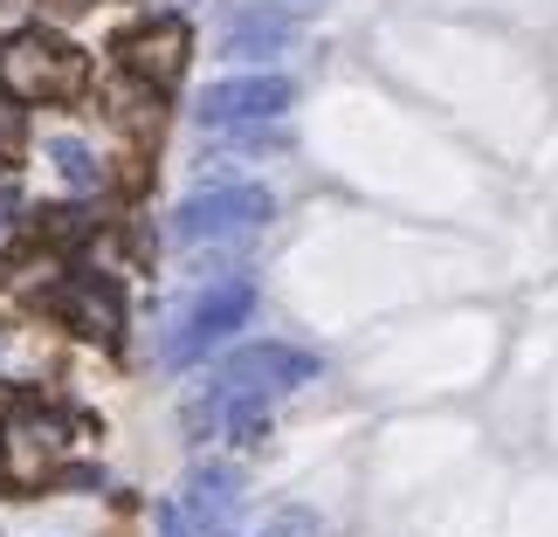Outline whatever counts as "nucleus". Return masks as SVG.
Masks as SVG:
<instances>
[{"label":"nucleus","mask_w":558,"mask_h":537,"mask_svg":"<svg viewBox=\"0 0 558 537\" xmlns=\"http://www.w3.org/2000/svg\"><path fill=\"white\" fill-rule=\"evenodd\" d=\"M49 8H56V14H83V8H90V0H49Z\"/></svg>","instance_id":"nucleus-14"},{"label":"nucleus","mask_w":558,"mask_h":537,"mask_svg":"<svg viewBox=\"0 0 558 537\" xmlns=\"http://www.w3.org/2000/svg\"><path fill=\"white\" fill-rule=\"evenodd\" d=\"M90 83V62H83L70 41L56 35H8L0 41V97L14 103H62Z\"/></svg>","instance_id":"nucleus-2"},{"label":"nucleus","mask_w":558,"mask_h":537,"mask_svg":"<svg viewBox=\"0 0 558 537\" xmlns=\"http://www.w3.org/2000/svg\"><path fill=\"white\" fill-rule=\"evenodd\" d=\"M49 166H56V180L70 186V193H97V186H104V159H97L83 138H70V132L49 138Z\"/></svg>","instance_id":"nucleus-11"},{"label":"nucleus","mask_w":558,"mask_h":537,"mask_svg":"<svg viewBox=\"0 0 558 537\" xmlns=\"http://www.w3.org/2000/svg\"><path fill=\"white\" fill-rule=\"evenodd\" d=\"M180 510H186V524L201 530V537H234V517H242V468H228V462H193Z\"/></svg>","instance_id":"nucleus-9"},{"label":"nucleus","mask_w":558,"mask_h":537,"mask_svg":"<svg viewBox=\"0 0 558 537\" xmlns=\"http://www.w3.org/2000/svg\"><path fill=\"white\" fill-rule=\"evenodd\" d=\"M70 414L14 406V414H0V476L14 489H49L56 476H70Z\"/></svg>","instance_id":"nucleus-1"},{"label":"nucleus","mask_w":558,"mask_h":537,"mask_svg":"<svg viewBox=\"0 0 558 537\" xmlns=\"http://www.w3.org/2000/svg\"><path fill=\"white\" fill-rule=\"evenodd\" d=\"M49 310H56L70 331L97 338V345H111V338L124 331V296H118V283H111V276H97V269H76V276H62V283L49 290Z\"/></svg>","instance_id":"nucleus-8"},{"label":"nucleus","mask_w":558,"mask_h":537,"mask_svg":"<svg viewBox=\"0 0 558 537\" xmlns=\"http://www.w3.org/2000/svg\"><path fill=\"white\" fill-rule=\"evenodd\" d=\"M248 310H255V283H248V276H228V283L201 290V296L186 304L180 331L166 338V358H173V365H193V358H207L214 345H228V338L248 325Z\"/></svg>","instance_id":"nucleus-4"},{"label":"nucleus","mask_w":558,"mask_h":537,"mask_svg":"<svg viewBox=\"0 0 558 537\" xmlns=\"http://www.w3.org/2000/svg\"><path fill=\"white\" fill-rule=\"evenodd\" d=\"M186 56H193V35H186V21H145V28H132L118 41V62H124V76L145 83V90H173V83L186 76Z\"/></svg>","instance_id":"nucleus-7"},{"label":"nucleus","mask_w":558,"mask_h":537,"mask_svg":"<svg viewBox=\"0 0 558 537\" xmlns=\"http://www.w3.org/2000/svg\"><path fill=\"white\" fill-rule=\"evenodd\" d=\"M14 228H21V186L0 180V234H14Z\"/></svg>","instance_id":"nucleus-12"},{"label":"nucleus","mask_w":558,"mask_h":537,"mask_svg":"<svg viewBox=\"0 0 558 537\" xmlns=\"http://www.w3.org/2000/svg\"><path fill=\"white\" fill-rule=\"evenodd\" d=\"M276 221V193L269 186H207L193 193V200H180L173 213V234L180 242H234V234H255Z\"/></svg>","instance_id":"nucleus-3"},{"label":"nucleus","mask_w":558,"mask_h":537,"mask_svg":"<svg viewBox=\"0 0 558 537\" xmlns=\"http://www.w3.org/2000/svg\"><path fill=\"white\" fill-rule=\"evenodd\" d=\"M296 103V90L283 76H221V83H207L201 103H193V118L207 124V132H234V124H269V118H283Z\"/></svg>","instance_id":"nucleus-6"},{"label":"nucleus","mask_w":558,"mask_h":537,"mask_svg":"<svg viewBox=\"0 0 558 537\" xmlns=\"http://www.w3.org/2000/svg\"><path fill=\"white\" fill-rule=\"evenodd\" d=\"M290 41H296V14L283 8H234L221 21V56H242V62H269Z\"/></svg>","instance_id":"nucleus-10"},{"label":"nucleus","mask_w":558,"mask_h":537,"mask_svg":"<svg viewBox=\"0 0 558 537\" xmlns=\"http://www.w3.org/2000/svg\"><path fill=\"white\" fill-rule=\"evenodd\" d=\"M263 537H290V530H263Z\"/></svg>","instance_id":"nucleus-15"},{"label":"nucleus","mask_w":558,"mask_h":537,"mask_svg":"<svg viewBox=\"0 0 558 537\" xmlns=\"http://www.w3.org/2000/svg\"><path fill=\"white\" fill-rule=\"evenodd\" d=\"M317 379V352L304 345H242L221 358L207 393H248V400H276V393H296V386Z\"/></svg>","instance_id":"nucleus-5"},{"label":"nucleus","mask_w":558,"mask_h":537,"mask_svg":"<svg viewBox=\"0 0 558 537\" xmlns=\"http://www.w3.org/2000/svg\"><path fill=\"white\" fill-rule=\"evenodd\" d=\"M159 537H201V530L186 524V510H180V503H166V510H159Z\"/></svg>","instance_id":"nucleus-13"}]
</instances>
